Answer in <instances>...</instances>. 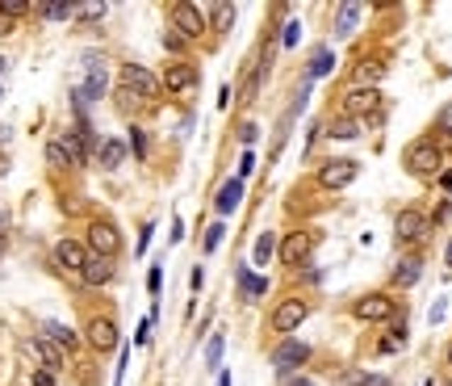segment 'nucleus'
Here are the masks:
<instances>
[{"label": "nucleus", "mask_w": 452, "mask_h": 386, "mask_svg": "<svg viewBox=\"0 0 452 386\" xmlns=\"http://www.w3.org/2000/svg\"><path fill=\"white\" fill-rule=\"evenodd\" d=\"M243 202V181L235 177V181H226L222 189H218V197H214V206H218V214H230L235 206Z\"/></svg>", "instance_id": "6ab92c4d"}, {"label": "nucleus", "mask_w": 452, "mask_h": 386, "mask_svg": "<svg viewBox=\"0 0 452 386\" xmlns=\"http://www.w3.org/2000/svg\"><path fill=\"white\" fill-rule=\"evenodd\" d=\"M331 67H335V55L318 47V50H315V59H310V80H318V76H327Z\"/></svg>", "instance_id": "a878e982"}, {"label": "nucleus", "mask_w": 452, "mask_h": 386, "mask_svg": "<svg viewBox=\"0 0 452 386\" xmlns=\"http://www.w3.org/2000/svg\"><path fill=\"white\" fill-rule=\"evenodd\" d=\"M96 155H101V168H118L126 160V143L122 139H105V143L96 147Z\"/></svg>", "instance_id": "aec40b11"}, {"label": "nucleus", "mask_w": 452, "mask_h": 386, "mask_svg": "<svg viewBox=\"0 0 452 386\" xmlns=\"http://www.w3.org/2000/svg\"><path fill=\"white\" fill-rule=\"evenodd\" d=\"M272 248H276V240H272V231H260V240H256V265H269Z\"/></svg>", "instance_id": "2f4dec72"}, {"label": "nucleus", "mask_w": 452, "mask_h": 386, "mask_svg": "<svg viewBox=\"0 0 452 386\" xmlns=\"http://www.w3.org/2000/svg\"><path fill=\"white\" fill-rule=\"evenodd\" d=\"M247 172H256V151H247L243 164H239V177H247Z\"/></svg>", "instance_id": "ea45409f"}, {"label": "nucleus", "mask_w": 452, "mask_h": 386, "mask_svg": "<svg viewBox=\"0 0 452 386\" xmlns=\"http://www.w3.org/2000/svg\"><path fill=\"white\" fill-rule=\"evenodd\" d=\"M264 290H269V282H264V277H256V273H247V269L239 273V294H243L247 302H256Z\"/></svg>", "instance_id": "5701e85b"}, {"label": "nucleus", "mask_w": 452, "mask_h": 386, "mask_svg": "<svg viewBox=\"0 0 452 386\" xmlns=\"http://www.w3.org/2000/svg\"><path fill=\"white\" fill-rule=\"evenodd\" d=\"M239 139H243V143H252V139H256V126H252V122H243V126H239Z\"/></svg>", "instance_id": "c03bdc74"}, {"label": "nucleus", "mask_w": 452, "mask_h": 386, "mask_svg": "<svg viewBox=\"0 0 452 386\" xmlns=\"http://www.w3.org/2000/svg\"><path fill=\"white\" fill-rule=\"evenodd\" d=\"M193 84H197V72L188 63H168V72H164V89L168 93H188Z\"/></svg>", "instance_id": "dca6fc26"}, {"label": "nucleus", "mask_w": 452, "mask_h": 386, "mask_svg": "<svg viewBox=\"0 0 452 386\" xmlns=\"http://www.w3.org/2000/svg\"><path fill=\"white\" fill-rule=\"evenodd\" d=\"M222 236H226V227H222V223H214V227L205 231V240H201V248H205V252H214V248L222 243Z\"/></svg>", "instance_id": "72a5a7b5"}, {"label": "nucleus", "mask_w": 452, "mask_h": 386, "mask_svg": "<svg viewBox=\"0 0 452 386\" xmlns=\"http://www.w3.org/2000/svg\"><path fill=\"white\" fill-rule=\"evenodd\" d=\"M135 340H138V344H147V340H151V319H142V324H138Z\"/></svg>", "instance_id": "79ce46f5"}, {"label": "nucleus", "mask_w": 452, "mask_h": 386, "mask_svg": "<svg viewBox=\"0 0 452 386\" xmlns=\"http://www.w3.org/2000/svg\"><path fill=\"white\" fill-rule=\"evenodd\" d=\"M448 361H452V348H448Z\"/></svg>", "instance_id": "5fc2aeb1"}, {"label": "nucleus", "mask_w": 452, "mask_h": 386, "mask_svg": "<svg viewBox=\"0 0 452 386\" xmlns=\"http://www.w3.org/2000/svg\"><path fill=\"white\" fill-rule=\"evenodd\" d=\"M76 17H84V21H96V17H105V4H80V9H76Z\"/></svg>", "instance_id": "c9c22d12"}, {"label": "nucleus", "mask_w": 452, "mask_h": 386, "mask_svg": "<svg viewBox=\"0 0 452 386\" xmlns=\"http://www.w3.org/2000/svg\"><path fill=\"white\" fill-rule=\"evenodd\" d=\"M164 47H168V50H181V47H184V38H181V34H176V30H172V34L164 38Z\"/></svg>", "instance_id": "37998d69"}, {"label": "nucleus", "mask_w": 452, "mask_h": 386, "mask_svg": "<svg viewBox=\"0 0 452 386\" xmlns=\"http://www.w3.org/2000/svg\"><path fill=\"white\" fill-rule=\"evenodd\" d=\"M89 344L96 348V353H113V348H118V324H113V319H105V315H101V319H92V324H89Z\"/></svg>", "instance_id": "4468645a"}, {"label": "nucleus", "mask_w": 452, "mask_h": 386, "mask_svg": "<svg viewBox=\"0 0 452 386\" xmlns=\"http://www.w3.org/2000/svg\"><path fill=\"white\" fill-rule=\"evenodd\" d=\"M394 236L398 243H414L427 236V219H423V210H398V219H394Z\"/></svg>", "instance_id": "9d476101"}, {"label": "nucleus", "mask_w": 452, "mask_h": 386, "mask_svg": "<svg viewBox=\"0 0 452 386\" xmlns=\"http://www.w3.org/2000/svg\"><path fill=\"white\" fill-rule=\"evenodd\" d=\"M285 386H310L306 378H285Z\"/></svg>", "instance_id": "de8ad7c7"}, {"label": "nucleus", "mask_w": 452, "mask_h": 386, "mask_svg": "<svg viewBox=\"0 0 452 386\" xmlns=\"http://www.w3.org/2000/svg\"><path fill=\"white\" fill-rule=\"evenodd\" d=\"M356 319H364V324H381V319H390L394 315V298H385V294H364V298H356Z\"/></svg>", "instance_id": "6e6552de"}, {"label": "nucleus", "mask_w": 452, "mask_h": 386, "mask_svg": "<svg viewBox=\"0 0 452 386\" xmlns=\"http://www.w3.org/2000/svg\"><path fill=\"white\" fill-rule=\"evenodd\" d=\"M159 286H164V269L155 265V269L147 273V290H151V298H159Z\"/></svg>", "instance_id": "f704fd0d"}, {"label": "nucleus", "mask_w": 452, "mask_h": 386, "mask_svg": "<svg viewBox=\"0 0 452 386\" xmlns=\"http://www.w3.org/2000/svg\"><path fill=\"white\" fill-rule=\"evenodd\" d=\"M46 160H50V168H72V155H67V147L59 143V139L46 143Z\"/></svg>", "instance_id": "bb28decb"}, {"label": "nucleus", "mask_w": 452, "mask_h": 386, "mask_svg": "<svg viewBox=\"0 0 452 386\" xmlns=\"http://www.w3.org/2000/svg\"><path fill=\"white\" fill-rule=\"evenodd\" d=\"M344 109L361 122L364 114H381V93L377 89H352L348 93V101H344Z\"/></svg>", "instance_id": "f8f14e48"}, {"label": "nucleus", "mask_w": 452, "mask_h": 386, "mask_svg": "<svg viewBox=\"0 0 452 386\" xmlns=\"http://www.w3.org/2000/svg\"><path fill=\"white\" fill-rule=\"evenodd\" d=\"M130 143H135V155H147V135H142V131H130Z\"/></svg>", "instance_id": "58836bf2"}, {"label": "nucleus", "mask_w": 452, "mask_h": 386, "mask_svg": "<svg viewBox=\"0 0 452 386\" xmlns=\"http://www.w3.org/2000/svg\"><path fill=\"white\" fill-rule=\"evenodd\" d=\"M361 135V122L356 118H339L335 126H331V139H356Z\"/></svg>", "instance_id": "cd10ccee"}, {"label": "nucleus", "mask_w": 452, "mask_h": 386, "mask_svg": "<svg viewBox=\"0 0 452 386\" xmlns=\"http://www.w3.org/2000/svg\"><path fill=\"white\" fill-rule=\"evenodd\" d=\"M315 243H318L315 231H289L285 243H281V260H285V265H306L310 252H315Z\"/></svg>", "instance_id": "20e7f679"}, {"label": "nucleus", "mask_w": 452, "mask_h": 386, "mask_svg": "<svg viewBox=\"0 0 452 386\" xmlns=\"http://www.w3.org/2000/svg\"><path fill=\"white\" fill-rule=\"evenodd\" d=\"M118 80H122V89H130V93H138L142 101L147 96L159 93V80L147 72V67H138V63H122V72H118Z\"/></svg>", "instance_id": "39448f33"}, {"label": "nucleus", "mask_w": 452, "mask_h": 386, "mask_svg": "<svg viewBox=\"0 0 452 386\" xmlns=\"http://www.w3.org/2000/svg\"><path fill=\"white\" fill-rule=\"evenodd\" d=\"M298 30H302V26H298V21H289V26L281 30V43H285V47H298V38H302Z\"/></svg>", "instance_id": "e433bc0d"}, {"label": "nucleus", "mask_w": 452, "mask_h": 386, "mask_svg": "<svg viewBox=\"0 0 452 386\" xmlns=\"http://www.w3.org/2000/svg\"><path fill=\"white\" fill-rule=\"evenodd\" d=\"M440 185H444V189H452V172H444V177H440Z\"/></svg>", "instance_id": "09e8293b"}, {"label": "nucleus", "mask_w": 452, "mask_h": 386, "mask_svg": "<svg viewBox=\"0 0 452 386\" xmlns=\"http://www.w3.org/2000/svg\"><path fill=\"white\" fill-rule=\"evenodd\" d=\"M222 348H226V340H222V332L210 340V348H205V370H218V361H222Z\"/></svg>", "instance_id": "7c9ffc66"}, {"label": "nucleus", "mask_w": 452, "mask_h": 386, "mask_svg": "<svg viewBox=\"0 0 452 386\" xmlns=\"http://www.w3.org/2000/svg\"><path fill=\"white\" fill-rule=\"evenodd\" d=\"M172 30L181 34L184 43L201 38V34H205V17H201V9H193V4H172Z\"/></svg>", "instance_id": "7ed1b4c3"}, {"label": "nucleus", "mask_w": 452, "mask_h": 386, "mask_svg": "<svg viewBox=\"0 0 452 386\" xmlns=\"http://www.w3.org/2000/svg\"><path fill=\"white\" fill-rule=\"evenodd\" d=\"M306 315H310V307H306L302 298H289V302H281V307L269 315V324H272V332H285V336H289Z\"/></svg>", "instance_id": "0eeeda50"}, {"label": "nucleus", "mask_w": 452, "mask_h": 386, "mask_svg": "<svg viewBox=\"0 0 452 386\" xmlns=\"http://www.w3.org/2000/svg\"><path fill=\"white\" fill-rule=\"evenodd\" d=\"M89 248H92V256H109V260H113V252L122 248L113 223H92L89 227Z\"/></svg>", "instance_id": "9b49d317"}, {"label": "nucleus", "mask_w": 452, "mask_h": 386, "mask_svg": "<svg viewBox=\"0 0 452 386\" xmlns=\"http://www.w3.org/2000/svg\"><path fill=\"white\" fill-rule=\"evenodd\" d=\"M4 139H9V135H4V131H0V143H4Z\"/></svg>", "instance_id": "603ef678"}, {"label": "nucleus", "mask_w": 452, "mask_h": 386, "mask_svg": "<svg viewBox=\"0 0 452 386\" xmlns=\"http://www.w3.org/2000/svg\"><path fill=\"white\" fill-rule=\"evenodd\" d=\"M444 260H448V265H452V240H448V248H444Z\"/></svg>", "instance_id": "3c124183"}, {"label": "nucleus", "mask_w": 452, "mask_h": 386, "mask_svg": "<svg viewBox=\"0 0 452 386\" xmlns=\"http://www.w3.org/2000/svg\"><path fill=\"white\" fill-rule=\"evenodd\" d=\"M381 76H385V63H381V59H368V63H364V67H361V72H356V80H352V89H373V84H377Z\"/></svg>", "instance_id": "412c9836"}, {"label": "nucleus", "mask_w": 452, "mask_h": 386, "mask_svg": "<svg viewBox=\"0 0 452 386\" xmlns=\"http://www.w3.org/2000/svg\"><path fill=\"white\" fill-rule=\"evenodd\" d=\"M80 277H84L89 286H105V282L113 277V260H109V256H89L84 269H80Z\"/></svg>", "instance_id": "f3484780"}, {"label": "nucleus", "mask_w": 452, "mask_h": 386, "mask_svg": "<svg viewBox=\"0 0 452 386\" xmlns=\"http://www.w3.org/2000/svg\"><path fill=\"white\" fill-rule=\"evenodd\" d=\"M26 13H30V4H26V0H0V17L17 21V17H26Z\"/></svg>", "instance_id": "473e14b6"}, {"label": "nucleus", "mask_w": 452, "mask_h": 386, "mask_svg": "<svg viewBox=\"0 0 452 386\" xmlns=\"http://www.w3.org/2000/svg\"><path fill=\"white\" fill-rule=\"evenodd\" d=\"M26 353H34L38 361L46 365V374H55V370H63V348L55 344V340H46V336H34V340H26Z\"/></svg>", "instance_id": "ddd939ff"}, {"label": "nucleus", "mask_w": 452, "mask_h": 386, "mask_svg": "<svg viewBox=\"0 0 452 386\" xmlns=\"http://www.w3.org/2000/svg\"><path fill=\"white\" fill-rule=\"evenodd\" d=\"M356 172H361L356 160H327V164L318 168V185H322V189H344V185L356 181Z\"/></svg>", "instance_id": "f03ea898"}, {"label": "nucleus", "mask_w": 452, "mask_h": 386, "mask_svg": "<svg viewBox=\"0 0 452 386\" xmlns=\"http://www.w3.org/2000/svg\"><path fill=\"white\" fill-rule=\"evenodd\" d=\"M419 273H423V260L407 256V260L394 269V286H414V282H419Z\"/></svg>", "instance_id": "4be33fe9"}, {"label": "nucleus", "mask_w": 452, "mask_h": 386, "mask_svg": "<svg viewBox=\"0 0 452 386\" xmlns=\"http://www.w3.org/2000/svg\"><path fill=\"white\" fill-rule=\"evenodd\" d=\"M302 361H310V348H306L302 340H281V344L272 348V365L281 370V378H289V370H298Z\"/></svg>", "instance_id": "423d86ee"}, {"label": "nucleus", "mask_w": 452, "mask_h": 386, "mask_svg": "<svg viewBox=\"0 0 452 386\" xmlns=\"http://www.w3.org/2000/svg\"><path fill=\"white\" fill-rule=\"evenodd\" d=\"M356 21H361V4H339L335 9V38H348L352 30H356Z\"/></svg>", "instance_id": "a211bd4d"}, {"label": "nucleus", "mask_w": 452, "mask_h": 386, "mask_svg": "<svg viewBox=\"0 0 452 386\" xmlns=\"http://www.w3.org/2000/svg\"><path fill=\"white\" fill-rule=\"evenodd\" d=\"M55 260H59L67 273H80V269H84V260H89V248H84V243H76V240H59V243H55Z\"/></svg>", "instance_id": "2eb2a0df"}, {"label": "nucleus", "mask_w": 452, "mask_h": 386, "mask_svg": "<svg viewBox=\"0 0 452 386\" xmlns=\"http://www.w3.org/2000/svg\"><path fill=\"white\" fill-rule=\"evenodd\" d=\"M402 164H407L414 177H436V172H440V164H444V155H440V147L431 143V139H419V143L407 147Z\"/></svg>", "instance_id": "f257e3e1"}, {"label": "nucleus", "mask_w": 452, "mask_h": 386, "mask_svg": "<svg viewBox=\"0 0 452 386\" xmlns=\"http://www.w3.org/2000/svg\"><path fill=\"white\" fill-rule=\"evenodd\" d=\"M34 386H55V374H46V370H38V374H34Z\"/></svg>", "instance_id": "a18cd8bd"}, {"label": "nucleus", "mask_w": 452, "mask_h": 386, "mask_svg": "<svg viewBox=\"0 0 452 386\" xmlns=\"http://www.w3.org/2000/svg\"><path fill=\"white\" fill-rule=\"evenodd\" d=\"M214 386H230V374H226V370H222V378H218V382H214Z\"/></svg>", "instance_id": "8fccbe9b"}, {"label": "nucleus", "mask_w": 452, "mask_h": 386, "mask_svg": "<svg viewBox=\"0 0 452 386\" xmlns=\"http://www.w3.org/2000/svg\"><path fill=\"white\" fill-rule=\"evenodd\" d=\"M436 126H440V131H444V135H448V139H452V105H444V109H440V118H436Z\"/></svg>", "instance_id": "4c0bfd02"}, {"label": "nucleus", "mask_w": 452, "mask_h": 386, "mask_svg": "<svg viewBox=\"0 0 452 386\" xmlns=\"http://www.w3.org/2000/svg\"><path fill=\"white\" fill-rule=\"evenodd\" d=\"M72 13H76V4H38V17H46V21H63Z\"/></svg>", "instance_id": "c85d7f7f"}, {"label": "nucleus", "mask_w": 452, "mask_h": 386, "mask_svg": "<svg viewBox=\"0 0 452 386\" xmlns=\"http://www.w3.org/2000/svg\"><path fill=\"white\" fill-rule=\"evenodd\" d=\"M43 336L55 340L59 348H72V344H76V332H72V328H63V324H55V319H50V324H43Z\"/></svg>", "instance_id": "b1692460"}, {"label": "nucleus", "mask_w": 452, "mask_h": 386, "mask_svg": "<svg viewBox=\"0 0 452 386\" xmlns=\"http://www.w3.org/2000/svg\"><path fill=\"white\" fill-rule=\"evenodd\" d=\"M444 311H448V302H444V298H436V307H431V315H427V319H431V324H440V319H444Z\"/></svg>", "instance_id": "a19ab883"}, {"label": "nucleus", "mask_w": 452, "mask_h": 386, "mask_svg": "<svg viewBox=\"0 0 452 386\" xmlns=\"http://www.w3.org/2000/svg\"><path fill=\"white\" fill-rule=\"evenodd\" d=\"M0 34H13V21L9 17H0Z\"/></svg>", "instance_id": "49530a36"}, {"label": "nucleus", "mask_w": 452, "mask_h": 386, "mask_svg": "<svg viewBox=\"0 0 452 386\" xmlns=\"http://www.w3.org/2000/svg\"><path fill=\"white\" fill-rule=\"evenodd\" d=\"M210 17H214V30H218V34H230V26H235V4H214Z\"/></svg>", "instance_id": "393cba45"}, {"label": "nucleus", "mask_w": 452, "mask_h": 386, "mask_svg": "<svg viewBox=\"0 0 452 386\" xmlns=\"http://www.w3.org/2000/svg\"><path fill=\"white\" fill-rule=\"evenodd\" d=\"M138 105H142V96L118 84V109H122V114H138Z\"/></svg>", "instance_id": "c756f323"}, {"label": "nucleus", "mask_w": 452, "mask_h": 386, "mask_svg": "<svg viewBox=\"0 0 452 386\" xmlns=\"http://www.w3.org/2000/svg\"><path fill=\"white\" fill-rule=\"evenodd\" d=\"M101 93H105V63L101 59H84V84L76 89V105L96 101Z\"/></svg>", "instance_id": "1a4fd4ad"}, {"label": "nucleus", "mask_w": 452, "mask_h": 386, "mask_svg": "<svg viewBox=\"0 0 452 386\" xmlns=\"http://www.w3.org/2000/svg\"><path fill=\"white\" fill-rule=\"evenodd\" d=\"M0 72H4V59H0Z\"/></svg>", "instance_id": "864d4df0"}]
</instances>
